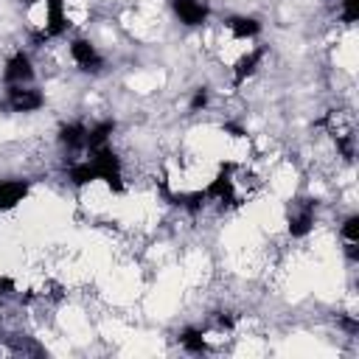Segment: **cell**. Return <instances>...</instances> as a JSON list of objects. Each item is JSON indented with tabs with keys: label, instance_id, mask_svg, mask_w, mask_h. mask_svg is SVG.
I'll return each mask as SVG.
<instances>
[{
	"label": "cell",
	"instance_id": "obj_1",
	"mask_svg": "<svg viewBox=\"0 0 359 359\" xmlns=\"http://www.w3.org/2000/svg\"><path fill=\"white\" fill-rule=\"evenodd\" d=\"M93 157V165H95V171H98V180H104L112 191H123V182H121V163H118V157L107 149V146H101V149H93L90 151Z\"/></svg>",
	"mask_w": 359,
	"mask_h": 359
},
{
	"label": "cell",
	"instance_id": "obj_2",
	"mask_svg": "<svg viewBox=\"0 0 359 359\" xmlns=\"http://www.w3.org/2000/svg\"><path fill=\"white\" fill-rule=\"evenodd\" d=\"M25 3L28 6H34V3H42L45 6V36H59L67 28L65 3L62 0H25Z\"/></svg>",
	"mask_w": 359,
	"mask_h": 359
},
{
	"label": "cell",
	"instance_id": "obj_3",
	"mask_svg": "<svg viewBox=\"0 0 359 359\" xmlns=\"http://www.w3.org/2000/svg\"><path fill=\"white\" fill-rule=\"evenodd\" d=\"M8 104L14 112H31L42 107V93L34 87H22V84H11L8 90Z\"/></svg>",
	"mask_w": 359,
	"mask_h": 359
},
{
	"label": "cell",
	"instance_id": "obj_4",
	"mask_svg": "<svg viewBox=\"0 0 359 359\" xmlns=\"http://www.w3.org/2000/svg\"><path fill=\"white\" fill-rule=\"evenodd\" d=\"M171 6L185 25H202L208 20V6L202 0H171Z\"/></svg>",
	"mask_w": 359,
	"mask_h": 359
},
{
	"label": "cell",
	"instance_id": "obj_5",
	"mask_svg": "<svg viewBox=\"0 0 359 359\" xmlns=\"http://www.w3.org/2000/svg\"><path fill=\"white\" fill-rule=\"evenodd\" d=\"M205 194V199H219V202H233L236 196H233V177H230V165H224L216 177H213V182L202 191Z\"/></svg>",
	"mask_w": 359,
	"mask_h": 359
},
{
	"label": "cell",
	"instance_id": "obj_6",
	"mask_svg": "<svg viewBox=\"0 0 359 359\" xmlns=\"http://www.w3.org/2000/svg\"><path fill=\"white\" fill-rule=\"evenodd\" d=\"M70 56L76 59V65H81V70H98V67L104 65V59L98 56V50H95L87 39H73Z\"/></svg>",
	"mask_w": 359,
	"mask_h": 359
},
{
	"label": "cell",
	"instance_id": "obj_7",
	"mask_svg": "<svg viewBox=\"0 0 359 359\" xmlns=\"http://www.w3.org/2000/svg\"><path fill=\"white\" fill-rule=\"evenodd\" d=\"M3 76H6L8 84H22V81H31V79H34V67H31V62H28L25 53H14V56L8 59Z\"/></svg>",
	"mask_w": 359,
	"mask_h": 359
},
{
	"label": "cell",
	"instance_id": "obj_8",
	"mask_svg": "<svg viewBox=\"0 0 359 359\" xmlns=\"http://www.w3.org/2000/svg\"><path fill=\"white\" fill-rule=\"evenodd\" d=\"M28 194L25 180H0V210H11Z\"/></svg>",
	"mask_w": 359,
	"mask_h": 359
},
{
	"label": "cell",
	"instance_id": "obj_9",
	"mask_svg": "<svg viewBox=\"0 0 359 359\" xmlns=\"http://www.w3.org/2000/svg\"><path fill=\"white\" fill-rule=\"evenodd\" d=\"M264 59V48H255V50H250V53H244L238 62H236V70H233V81L236 84H241L252 70H255V65Z\"/></svg>",
	"mask_w": 359,
	"mask_h": 359
},
{
	"label": "cell",
	"instance_id": "obj_10",
	"mask_svg": "<svg viewBox=\"0 0 359 359\" xmlns=\"http://www.w3.org/2000/svg\"><path fill=\"white\" fill-rule=\"evenodd\" d=\"M59 140L67 146V149H84L87 146V129L81 126V123H67V126H62L59 129Z\"/></svg>",
	"mask_w": 359,
	"mask_h": 359
},
{
	"label": "cell",
	"instance_id": "obj_11",
	"mask_svg": "<svg viewBox=\"0 0 359 359\" xmlns=\"http://www.w3.org/2000/svg\"><path fill=\"white\" fill-rule=\"evenodd\" d=\"M227 28L236 39H247V36H255L261 31V22L252 17H233V20H227Z\"/></svg>",
	"mask_w": 359,
	"mask_h": 359
},
{
	"label": "cell",
	"instance_id": "obj_12",
	"mask_svg": "<svg viewBox=\"0 0 359 359\" xmlns=\"http://www.w3.org/2000/svg\"><path fill=\"white\" fill-rule=\"evenodd\" d=\"M311 224H314V210H311V205H306V208H300L294 216H289V233H292V236H306V233L311 230Z\"/></svg>",
	"mask_w": 359,
	"mask_h": 359
},
{
	"label": "cell",
	"instance_id": "obj_13",
	"mask_svg": "<svg viewBox=\"0 0 359 359\" xmlns=\"http://www.w3.org/2000/svg\"><path fill=\"white\" fill-rule=\"evenodd\" d=\"M112 129H115V123H112V121H104V123H98V126L87 129V149L93 151V149H101V146H107V140H109Z\"/></svg>",
	"mask_w": 359,
	"mask_h": 359
},
{
	"label": "cell",
	"instance_id": "obj_14",
	"mask_svg": "<svg viewBox=\"0 0 359 359\" xmlns=\"http://www.w3.org/2000/svg\"><path fill=\"white\" fill-rule=\"evenodd\" d=\"M93 180H98V171H95L93 160H84V163L70 165V182H73V185H87V182H93Z\"/></svg>",
	"mask_w": 359,
	"mask_h": 359
},
{
	"label": "cell",
	"instance_id": "obj_15",
	"mask_svg": "<svg viewBox=\"0 0 359 359\" xmlns=\"http://www.w3.org/2000/svg\"><path fill=\"white\" fill-rule=\"evenodd\" d=\"M342 238L348 247V255L356 258V241H359V216H348L342 224Z\"/></svg>",
	"mask_w": 359,
	"mask_h": 359
},
{
	"label": "cell",
	"instance_id": "obj_16",
	"mask_svg": "<svg viewBox=\"0 0 359 359\" xmlns=\"http://www.w3.org/2000/svg\"><path fill=\"white\" fill-rule=\"evenodd\" d=\"M180 342H182V348H185V351H191V353H202V351L208 348L205 334H202L199 328H185V331L180 334Z\"/></svg>",
	"mask_w": 359,
	"mask_h": 359
},
{
	"label": "cell",
	"instance_id": "obj_17",
	"mask_svg": "<svg viewBox=\"0 0 359 359\" xmlns=\"http://www.w3.org/2000/svg\"><path fill=\"white\" fill-rule=\"evenodd\" d=\"M356 17H359V0H342V20L356 22Z\"/></svg>",
	"mask_w": 359,
	"mask_h": 359
},
{
	"label": "cell",
	"instance_id": "obj_18",
	"mask_svg": "<svg viewBox=\"0 0 359 359\" xmlns=\"http://www.w3.org/2000/svg\"><path fill=\"white\" fill-rule=\"evenodd\" d=\"M205 104H208V93L205 90H196L194 98H191V109H202Z\"/></svg>",
	"mask_w": 359,
	"mask_h": 359
},
{
	"label": "cell",
	"instance_id": "obj_19",
	"mask_svg": "<svg viewBox=\"0 0 359 359\" xmlns=\"http://www.w3.org/2000/svg\"><path fill=\"white\" fill-rule=\"evenodd\" d=\"M0 289H3V292H6V294H8V292H11V289H14V283H11V280H8V278H3V280H0Z\"/></svg>",
	"mask_w": 359,
	"mask_h": 359
}]
</instances>
